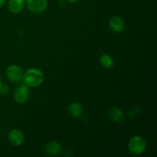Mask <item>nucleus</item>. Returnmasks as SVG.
Segmentation results:
<instances>
[{"mask_svg": "<svg viewBox=\"0 0 157 157\" xmlns=\"http://www.w3.org/2000/svg\"><path fill=\"white\" fill-rule=\"evenodd\" d=\"M44 78V74L41 70L32 67L24 72L22 81L29 87H36L42 84Z\"/></svg>", "mask_w": 157, "mask_h": 157, "instance_id": "obj_1", "label": "nucleus"}, {"mask_svg": "<svg viewBox=\"0 0 157 157\" xmlns=\"http://www.w3.org/2000/svg\"><path fill=\"white\" fill-rule=\"evenodd\" d=\"M128 148L132 153L142 154L147 149V142L142 136H134L129 140Z\"/></svg>", "mask_w": 157, "mask_h": 157, "instance_id": "obj_2", "label": "nucleus"}, {"mask_svg": "<svg viewBox=\"0 0 157 157\" xmlns=\"http://www.w3.org/2000/svg\"><path fill=\"white\" fill-rule=\"evenodd\" d=\"M6 74L9 81L14 83H18L22 80L24 71L19 66L12 64L6 68Z\"/></svg>", "mask_w": 157, "mask_h": 157, "instance_id": "obj_3", "label": "nucleus"}, {"mask_svg": "<svg viewBox=\"0 0 157 157\" xmlns=\"http://www.w3.org/2000/svg\"><path fill=\"white\" fill-rule=\"evenodd\" d=\"M30 96L29 87L25 84H19L14 91V99L18 104H24Z\"/></svg>", "mask_w": 157, "mask_h": 157, "instance_id": "obj_4", "label": "nucleus"}, {"mask_svg": "<svg viewBox=\"0 0 157 157\" xmlns=\"http://www.w3.org/2000/svg\"><path fill=\"white\" fill-rule=\"evenodd\" d=\"M26 5L30 12L39 14L46 10L48 7V0H27Z\"/></svg>", "mask_w": 157, "mask_h": 157, "instance_id": "obj_5", "label": "nucleus"}, {"mask_svg": "<svg viewBox=\"0 0 157 157\" xmlns=\"http://www.w3.org/2000/svg\"><path fill=\"white\" fill-rule=\"evenodd\" d=\"M8 139L12 145L18 147L24 143L25 135L21 130L18 129H13L9 132Z\"/></svg>", "mask_w": 157, "mask_h": 157, "instance_id": "obj_6", "label": "nucleus"}, {"mask_svg": "<svg viewBox=\"0 0 157 157\" xmlns=\"http://www.w3.org/2000/svg\"><path fill=\"white\" fill-rule=\"evenodd\" d=\"M109 27L113 32L120 33L124 30L125 23L121 17L113 16L109 21Z\"/></svg>", "mask_w": 157, "mask_h": 157, "instance_id": "obj_7", "label": "nucleus"}, {"mask_svg": "<svg viewBox=\"0 0 157 157\" xmlns=\"http://www.w3.org/2000/svg\"><path fill=\"white\" fill-rule=\"evenodd\" d=\"M110 121L117 124H121L124 121V113L120 107H113L109 111Z\"/></svg>", "mask_w": 157, "mask_h": 157, "instance_id": "obj_8", "label": "nucleus"}, {"mask_svg": "<svg viewBox=\"0 0 157 157\" xmlns=\"http://www.w3.org/2000/svg\"><path fill=\"white\" fill-rule=\"evenodd\" d=\"M44 151L48 156H57L61 153V146L56 141H50L44 147Z\"/></svg>", "mask_w": 157, "mask_h": 157, "instance_id": "obj_9", "label": "nucleus"}, {"mask_svg": "<svg viewBox=\"0 0 157 157\" xmlns=\"http://www.w3.org/2000/svg\"><path fill=\"white\" fill-rule=\"evenodd\" d=\"M25 6V0H9V11L12 13H19L22 11Z\"/></svg>", "mask_w": 157, "mask_h": 157, "instance_id": "obj_10", "label": "nucleus"}, {"mask_svg": "<svg viewBox=\"0 0 157 157\" xmlns=\"http://www.w3.org/2000/svg\"><path fill=\"white\" fill-rule=\"evenodd\" d=\"M68 113L73 117H81V115L83 113L82 106L78 102L71 103L68 107Z\"/></svg>", "mask_w": 157, "mask_h": 157, "instance_id": "obj_11", "label": "nucleus"}, {"mask_svg": "<svg viewBox=\"0 0 157 157\" xmlns=\"http://www.w3.org/2000/svg\"><path fill=\"white\" fill-rule=\"evenodd\" d=\"M100 62L102 64L103 67L107 69L112 68L114 65V62H113L112 57L107 54H104V55H101V58H100Z\"/></svg>", "mask_w": 157, "mask_h": 157, "instance_id": "obj_12", "label": "nucleus"}, {"mask_svg": "<svg viewBox=\"0 0 157 157\" xmlns=\"http://www.w3.org/2000/svg\"><path fill=\"white\" fill-rule=\"evenodd\" d=\"M9 92V86H8L7 84H4V85L2 84L1 89H0V94H1L6 95V94H7Z\"/></svg>", "mask_w": 157, "mask_h": 157, "instance_id": "obj_13", "label": "nucleus"}, {"mask_svg": "<svg viewBox=\"0 0 157 157\" xmlns=\"http://www.w3.org/2000/svg\"><path fill=\"white\" fill-rule=\"evenodd\" d=\"M67 2H68L69 3H72V4H74V3H77L79 2V0H67Z\"/></svg>", "mask_w": 157, "mask_h": 157, "instance_id": "obj_14", "label": "nucleus"}, {"mask_svg": "<svg viewBox=\"0 0 157 157\" xmlns=\"http://www.w3.org/2000/svg\"><path fill=\"white\" fill-rule=\"evenodd\" d=\"M5 2H6V0H0V8L4 5Z\"/></svg>", "mask_w": 157, "mask_h": 157, "instance_id": "obj_15", "label": "nucleus"}, {"mask_svg": "<svg viewBox=\"0 0 157 157\" xmlns=\"http://www.w3.org/2000/svg\"><path fill=\"white\" fill-rule=\"evenodd\" d=\"M2 80L0 79V89H1V87H2Z\"/></svg>", "mask_w": 157, "mask_h": 157, "instance_id": "obj_16", "label": "nucleus"}]
</instances>
